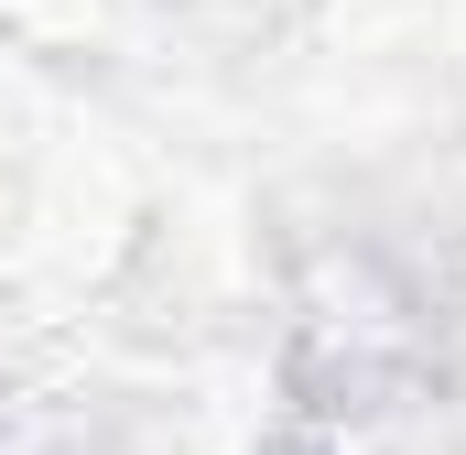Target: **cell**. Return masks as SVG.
I'll return each instance as SVG.
<instances>
[]
</instances>
